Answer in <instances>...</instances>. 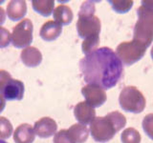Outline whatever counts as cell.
I'll list each match as a JSON object with an SVG mask.
<instances>
[{
	"instance_id": "6da1fadb",
	"label": "cell",
	"mask_w": 153,
	"mask_h": 143,
	"mask_svg": "<svg viewBox=\"0 0 153 143\" xmlns=\"http://www.w3.org/2000/svg\"><path fill=\"white\" fill-rule=\"evenodd\" d=\"M79 70L87 84L108 90L114 88L121 80L123 65L116 52L108 47H102L80 59Z\"/></svg>"
},
{
	"instance_id": "7a4b0ae2",
	"label": "cell",
	"mask_w": 153,
	"mask_h": 143,
	"mask_svg": "<svg viewBox=\"0 0 153 143\" xmlns=\"http://www.w3.org/2000/svg\"><path fill=\"white\" fill-rule=\"evenodd\" d=\"M95 4L93 1H85L80 6L79 19L76 21V31L82 38L81 50L86 55L98 49L100 45V20L95 15Z\"/></svg>"
},
{
	"instance_id": "3957f363",
	"label": "cell",
	"mask_w": 153,
	"mask_h": 143,
	"mask_svg": "<svg viewBox=\"0 0 153 143\" xmlns=\"http://www.w3.org/2000/svg\"><path fill=\"white\" fill-rule=\"evenodd\" d=\"M126 116L120 112H112L104 117L98 116L90 125V133L95 141L108 142L126 126Z\"/></svg>"
},
{
	"instance_id": "277c9868",
	"label": "cell",
	"mask_w": 153,
	"mask_h": 143,
	"mask_svg": "<svg viewBox=\"0 0 153 143\" xmlns=\"http://www.w3.org/2000/svg\"><path fill=\"white\" fill-rule=\"evenodd\" d=\"M138 20L134 27L133 40L148 48L153 41V9L142 6L137 10Z\"/></svg>"
},
{
	"instance_id": "5b68a950",
	"label": "cell",
	"mask_w": 153,
	"mask_h": 143,
	"mask_svg": "<svg viewBox=\"0 0 153 143\" xmlns=\"http://www.w3.org/2000/svg\"><path fill=\"white\" fill-rule=\"evenodd\" d=\"M119 103L123 110L133 114H140L146 108V98L134 86L124 87L119 97Z\"/></svg>"
},
{
	"instance_id": "8992f818",
	"label": "cell",
	"mask_w": 153,
	"mask_h": 143,
	"mask_svg": "<svg viewBox=\"0 0 153 143\" xmlns=\"http://www.w3.org/2000/svg\"><path fill=\"white\" fill-rule=\"evenodd\" d=\"M147 48L133 39L129 42H123L118 45L116 55L124 65L130 66L140 60L145 55Z\"/></svg>"
},
{
	"instance_id": "52a82bcc",
	"label": "cell",
	"mask_w": 153,
	"mask_h": 143,
	"mask_svg": "<svg viewBox=\"0 0 153 143\" xmlns=\"http://www.w3.org/2000/svg\"><path fill=\"white\" fill-rule=\"evenodd\" d=\"M33 42V23L29 18L22 19L13 29L11 43L17 49H25Z\"/></svg>"
},
{
	"instance_id": "ba28073f",
	"label": "cell",
	"mask_w": 153,
	"mask_h": 143,
	"mask_svg": "<svg viewBox=\"0 0 153 143\" xmlns=\"http://www.w3.org/2000/svg\"><path fill=\"white\" fill-rule=\"evenodd\" d=\"M81 94L85 98V102L91 107L98 108L106 101L105 91L94 84H87L81 89Z\"/></svg>"
},
{
	"instance_id": "9c48e42d",
	"label": "cell",
	"mask_w": 153,
	"mask_h": 143,
	"mask_svg": "<svg viewBox=\"0 0 153 143\" xmlns=\"http://www.w3.org/2000/svg\"><path fill=\"white\" fill-rule=\"evenodd\" d=\"M33 130H35L36 136H39L40 138H48L56 135L57 125L53 118L45 116L36 121L33 125Z\"/></svg>"
},
{
	"instance_id": "30bf717a",
	"label": "cell",
	"mask_w": 153,
	"mask_h": 143,
	"mask_svg": "<svg viewBox=\"0 0 153 143\" xmlns=\"http://www.w3.org/2000/svg\"><path fill=\"white\" fill-rule=\"evenodd\" d=\"M24 91L25 87L22 81L12 78L5 86L2 95L5 100H21L24 97Z\"/></svg>"
},
{
	"instance_id": "8fae6325",
	"label": "cell",
	"mask_w": 153,
	"mask_h": 143,
	"mask_svg": "<svg viewBox=\"0 0 153 143\" xmlns=\"http://www.w3.org/2000/svg\"><path fill=\"white\" fill-rule=\"evenodd\" d=\"M74 116L80 124L87 125V124L92 123V121L96 118V112L93 107H91L89 104L83 101L78 103L75 106Z\"/></svg>"
},
{
	"instance_id": "7c38bea8",
	"label": "cell",
	"mask_w": 153,
	"mask_h": 143,
	"mask_svg": "<svg viewBox=\"0 0 153 143\" xmlns=\"http://www.w3.org/2000/svg\"><path fill=\"white\" fill-rule=\"evenodd\" d=\"M35 138V130L28 123L20 124L13 133V140L16 143H33Z\"/></svg>"
},
{
	"instance_id": "4fadbf2b",
	"label": "cell",
	"mask_w": 153,
	"mask_h": 143,
	"mask_svg": "<svg viewBox=\"0 0 153 143\" xmlns=\"http://www.w3.org/2000/svg\"><path fill=\"white\" fill-rule=\"evenodd\" d=\"M62 32V27L54 20L45 22L40 28L39 35L43 40L51 42L56 40Z\"/></svg>"
},
{
	"instance_id": "5bb4252c",
	"label": "cell",
	"mask_w": 153,
	"mask_h": 143,
	"mask_svg": "<svg viewBox=\"0 0 153 143\" xmlns=\"http://www.w3.org/2000/svg\"><path fill=\"white\" fill-rule=\"evenodd\" d=\"M27 13V3L24 0H13L7 5V15L13 21L23 19Z\"/></svg>"
},
{
	"instance_id": "9a60e30c",
	"label": "cell",
	"mask_w": 153,
	"mask_h": 143,
	"mask_svg": "<svg viewBox=\"0 0 153 143\" xmlns=\"http://www.w3.org/2000/svg\"><path fill=\"white\" fill-rule=\"evenodd\" d=\"M20 58L23 64L27 67H36L42 61L41 52L36 47H27L23 49L20 54Z\"/></svg>"
},
{
	"instance_id": "2e32d148",
	"label": "cell",
	"mask_w": 153,
	"mask_h": 143,
	"mask_svg": "<svg viewBox=\"0 0 153 143\" xmlns=\"http://www.w3.org/2000/svg\"><path fill=\"white\" fill-rule=\"evenodd\" d=\"M53 15H54L55 21L59 24L60 26H66L69 25V24L73 20L74 14L72 10L69 6L67 5H59L53 12Z\"/></svg>"
},
{
	"instance_id": "e0dca14e",
	"label": "cell",
	"mask_w": 153,
	"mask_h": 143,
	"mask_svg": "<svg viewBox=\"0 0 153 143\" xmlns=\"http://www.w3.org/2000/svg\"><path fill=\"white\" fill-rule=\"evenodd\" d=\"M69 136L75 143H83L87 140L89 136V130L83 124L76 123L67 129Z\"/></svg>"
},
{
	"instance_id": "ac0fdd59",
	"label": "cell",
	"mask_w": 153,
	"mask_h": 143,
	"mask_svg": "<svg viewBox=\"0 0 153 143\" xmlns=\"http://www.w3.org/2000/svg\"><path fill=\"white\" fill-rule=\"evenodd\" d=\"M32 6L33 11L42 16H50L55 10L54 0H33Z\"/></svg>"
},
{
	"instance_id": "d6986e66",
	"label": "cell",
	"mask_w": 153,
	"mask_h": 143,
	"mask_svg": "<svg viewBox=\"0 0 153 143\" xmlns=\"http://www.w3.org/2000/svg\"><path fill=\"white\" fill-rule=\"evenodd\" d=\"M121 139L123 143H140L141 136L134 128H127L123 132Z\"/></svg>"
},
{
	"instance_id": "ffe728a7",
	"label": "cell",
	"mask_w": 153,
	"mask_h": 143,
	"mask_svg": "<svg viewBox=\"0 0 153 143\" xmlns=\"http://www.w3.org/2000/svg\"><path fill=\"white\" fill-rule=\"evenodd\" d=\"M13 128L9 119L0 116V139H7L12 136Z\"/></svg>"
},
{
	"instance_id": "44dd1931",
	"label": "cell",
	"mask_w": 153,
	"mask_h": 143,
	"mask_svg": "<svg viewBox=\"0 0 153 143\" xmlns=\"http://www.w3.org/2000/svg\"><path fill=\"white\" fill-rule=\"evenodd\" d=\"M112 9L116 13H127L133 6V1H116V0H110L109 1Z\"/></svg>"
},
{
	"instance_id": "7402d4cb",
	"label": "cell",
	"mask_w": 153,
	"mask_h": 143,
	"mask_svg": "<svg viewBox=\"0 0 153 143\" xmlns=\"http://www.w3.org/2000/svg\"><path fill=\"white\" fill-rule=\"evenodd\" d=\"M143 129L146 136L153 140V114H148L143 120Z\"/></svg>"
},
{
	"instance_id": "603a6c76",
	"label": "cell",
	"mask_w": 153,
	"mask_h": 143,
	"mask_svg": "<svg viewBox=\"0 0 153 143\" xmlns=\"http://www.w3.org/2000/svg\"><path fill=\"white\" fill-rule=\"evenodd\" d=\"M54 143H75L69 136L67 130H60L54 136Z\"/></svg>"
},
{
	"instance_id": "cb8c5ba5",
	"label": "cell",
	"mask_w": 153,
	"mask_h": 143,
	"mask_svg": "<svg viewBox=\"0 0 153 143\" xmlns=\"http://www.w3.org/2000/svg\"><path fill=\"white\" fill-rule=\"evenodd\" d=\"M11 43V33L6 28L0 26V49L7 48Z\"/></svg>"
},
{
	"instance_id": "d4e9b609",
	"label": "cell",
	"mask_w": 153,
	"mask_h": 143,
	"mask_svg": "<svg viewBox=\"0 0 153 143\" xmlns=\"http://www.w3.org/2000/svg\"><path fill=\"white\" fill-rule=\"evenodd\" d=\"M11 79L12 76L10 74V73H8L5 70H0V94H2L5 86L7 85V83Z\"/></svg>"
},
{
	"instance_id": "484cf974",
	"label": "cell",
	"mask_w": 153,
	"mask_h": 143,
	"mask_svg": "<svg viewBox=\"0 0 153 143\" xmlns=\"http://www.w3.org/2000/svg\"><path fill=\"white\" fill-rule=\"evenodd\" d=\"M5 19H6V12H5L4 9L0 6V26L5 22Z\"/></svg>"
},
{
	"instance_id": "4316f807",
	"label": "cell",
	"mask_w": 153,
	"mask_h": 143,
	"mask_svg": "<svg viewBox=\"0 0 153 143\" xmlns=\"http://www.w3.org/2000/svg\"><path fill=\"white\" fill-rule=\"evenodd\" d=\"M5 106H6V100H5L2 94H0V113L5 109Z\"/></svg>"
},
{
	"instance_id": "83f0119b",
	"label": "cell",
	"mask_w": 153,
	"mask_h": 143,
	"mask_svg": "<svg viewBox=\"0 0 153 143\" xmlns=\"http://www.w3.org/2000/svg\"><path fill=\"white\" fill-rule=\"evenodd\" d=\"M0 143H8L7 141H5V140H3V139H0Z\"/></svg>"
},
{
	"instance_id": "f1b7e54d",
	"label": "cell",
	"mask_w": 153,
	"mask_h": 143,
	"mask_svg": "<svg viewBox=\"0 0 153 143\" xmlns=\"http://www.w3.org/2000/svg\"><path fill=\"white\" fill-rule=\"evenodd\" d=\"M151 57H152V59H153V47H152V49H151Z\"/></svg>"
}]
</instances>
